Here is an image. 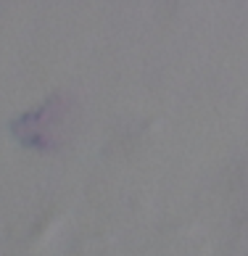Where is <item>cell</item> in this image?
<instances>
[]
</instances>
